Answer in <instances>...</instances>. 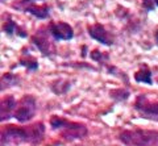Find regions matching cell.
Wrapping results in <instances>:
<instances>
[{
  "label": "cell",
  "mask_w": 158,
  "mask_h": 146,
  "mask_svg": "<svg viewBox=\"0 0 158 146\" xmlns=\"http://www.w3.org/2000/svg\"><path fill=\"white\" fill-rule=\"evenodd\" d=\"M153 74L152 71L148 69L146 66H144L142 69L138 70L135 74V80L138 83H146V84H153Z\"/></svg>",
  "instance_id": "4fadbf2b"
},
{
  "label": "cell",
  "mask_w": 158,
  "mask_h": 146,
  "mask_svg": "<svg viewBox=\"0 0 158 146\" xmlns=\"http://www.w3.org/2000/svg\"><path fill=\"white\" fill-rule=\"evenodd\" d=\"M2 2H4V0H2Z\"/></svg>",
  "instance_id": "7402d4cb"
},
{
  "label": "cell",
  "mask_w": 158,
  "mask_h": 146,
  "mask_svg": "<svg viewBox=\"0 0 158 146\" xmlns=\"http://www.w3.org/2000/svg\"><path fill=\"white\" fill-rule=\"evenodd\" d=\"M154 38H156V43L158 45V29L156 30V36H154Z\"/></svg>",
  "instance_id": "ffe728a7"
},
{
  "label": "cell",
  "mask_w": 158,
  "mask_h": 146,
  "mask_svg": "<svg viewBox=\"0 0 158 146\" xmlns=\"http://www.w3.org/2000/svg\"><path fill=\"white\" fill-rule=\"evenodd\" d=\"M20 83V78L15 74H11V72H6L3 74L2 76V91H4L6 88H9V87H13V86H19Z\"/></svg>",
  "instance_id": "5bb4252c"
},
{
  "label": "cell",
  "mask_w": 158,
  "mask_h": 146,
  "mask_svg": "<svg viewBox=\"0 0 158 146\" xmlns=\"http://www.w3.org/2000/svg\"><path fill=\"white\" fill-rule=\"evenodd\" d=\"M38 0H19L17 3L13 4V8L19 9L21 12H28L36 16L37 18H46L49 16V6L48 4H42V6H37Z\"/></svg>",
  "instance_id": "8992f818"
},
{
  "label": "cell",
  "mask_w": 158,
  "mask_h": 146,
  "mask_svg": "<svg viewBox=\"0 0 158 146\" xmlns=\"http://www.w3.org/2000/svg\"><path fill=\"white\" fill-rule=\"evenodd\" d=\"M90 57H91V59H94L95 62H99V63H103V65H107L108 59H110V55H108L107 53L99 51V50H96V49L90 53Z\"/></svg>",
  "instance_id": "e0dca14e"
},
{
  "label": "cell",
  "mask_w": 158,
  "mask_h": 146,
  "mask_svg": "<svg viewBox=\"0 0 158 146\" xmlns=\"http://www.w3.org/2000/svg\"><path fill=\"white\" fill-rule=\"evenodd\" d=\"M87 33L91 38L103 43V45H106V46L113 45L112 34L104 28V25H102V24H94V25H90L87 28Z\"/></svg>",
  "instance_id": "9c48e42d"
},
{
  "label": "cell",
  "mask_w": 158,
  "mask_h": 146,
  "mask_svg": "<svg viewBox=\"0 0 158 146\" xmlns=\"http://www.w3.org/2000/svg\"><path fill=\"white\" fill-rule=\"evenodd\" d=\"M133 107L142 117H158V101H149L146 95H138Z\"/></svg>",
  "instance_id": "52a82bcc"
},
{
  "label": "cell",
  "mask_w": 158,
  "mask_h": 146,
  "mask_svg": "<svg viewBox=\"0 0 158 146\" xmlns=\"http://www.w3.org/2000/svg\"><path fill=\"white\" fill-rule=\"evenodd\" d=\"M16 107H17V100L12 95L3 97L2 103H0V120H2V123L13 117Z\"/></svg>",
  "instance_id": "30bf717a"
},
{
  "label": "cell",
  "mask_w": 158,
  "mask_h": 146,
  "mask_svg": "<svg viewBox=\"0 0 158 146\" xmlns=\"http://www.w3.org/2000/svg\"><path fill=\"white\" fill-rule=\"evenodd\" d=\"M36 111H37L36 97L32 95H24L17 101V107L13 113V117L19 123H28V121H31L34 117Z\"/></svg>",
  "instance_id": "277c9868"
},
{
  "label": "cell",
  "mask_w": 158,
  "mask_h": 146,
  "mask_svg": "<svg viewBox=\"0 0 158 146\" xmlns=\"http://www.w3.org/2000/svg\"><path fill=\"white\" fill-rule=\"evenodd\" d=\"M49 123H50L53 130H58L62 137L69 141L81 140L83 137H86L88 133L86 125L74 123V121H69L66 119L61 117V116H52Z\"/></svg>",
  "instance_id": "7a4b0ae2"
},
{
  "label": "cell",
  "mask_w": 158,
  "mask_h": 146,
  "mask_svg": "<svg viewBox=\"0 0 158 146\" xmlns=\"http://www.w3.org/2000/svg\"><path fill=\"white\" fill-rule=\"evenodd\" d=\"M106 67H107V70H108V72H110V74H112V75H115V76H117V78H120V79H123V82H124L125 84L129 83L127 74H124L123 71H120V70L117 69V67H115V66H110V65H106Z\"/></svg>",
  "instance_id": "ac0fdd59"
},
{
  "label": "cell",
  "mask_w": 158,
  "mask_h": 146,
  "mask_svg": "<svg viewBox=\"0 0 158 146\" xmlns=\"http://www.w3.org/2000/svg\"><path fill=\"white\" fill-rule=\"evenodd\" d=\"M142 8L146 9V11H154L156 2L154 0H142Z\"/></svg>",
  "instance_id": "d6986e66"
},
{
  "label": "cell",
  "mask_w": 158,
  "mask_h": 146,
  "mask_svg": "<svg viewBox=\"0 0 158 146\" xmlns=\"http://www.w3.org/2000/svg\"><path fill=\"white\" fill-rule=\"evenodd\" d=\"M49 36H52L50 32H49V28H41L32 37V42L44 55L52 57L56 54V46H54V43L52 42Z\"/></svg>",
  "instance_id": "5b68a950"
},
{
  "label": "cell",
  "mask_w": 158,
  "mask_h": 146,
  "mask_svg": "<svg viewBox=\"0 0 158 146\" xmlns=\"http://www.w3.org/2000/svg\"><path fill=\"white\" fill-rule=\"evenodd\" d=\"M19 63L21 66H25L28 70H37L38 69V61L34 58L29 51H24L19 59Z\"/></svg>",
  "instance_id": "7c38bea8"
},
{
  "label": "cell",
  "mask_w": 158,
  "mask_h": 146,
  "mask_svg": "<svg viewBox=\"0 0 158 146\" xmlns=\"http://www.w3.org/2000/svg\"><path fill=\"white\" fill-rule=\"evenodd\" d=\"M118 140L127 146H158V132L146 129L124 130Z\"/></svg>",
  "instance_id": "3957f363"
},
{
  "label": "cell",
  "mask_w": 158,
  "mask_h": 146,
  "mask_svg": "<svg viewBox=\"0 0 158 146\" xmlns=\"http://www.w3.org/2000/svg\"><path fill=\"white\" fill-rule=\"evenodd\" d=\"M154 2H156V6L158 7V0H154Z\"/></svg>",
  "instance_id": "44dd1931"
},
{
  "label": "cell",
  "mask_w": 158,
  "mask_h": 146,
  "mask_svg": "<svg viewBox=\"0 0 158 146\" xmlns=\"http://www.w3.org/2000/svg\"><path fill=\"white\" fill-rule=\"evenodd\" d=\"M45 125L44 123H36L24 128L15 125H7L2 129V146H12L21 144L37 145L44 140Z\"/></svg>",
  "instance_id": "6da1fadb"
},
{
  "label": "cell",
  "mask_w": 158,
  "mask_h": 146,
  "mask_svg": "<svg viewBox=\"0 0 158 146\" xmlns=\"http://www.w3.org/2000/svg\"><path fill=\"white\" fill-rule=\"evenodd\" d=\"M70 82L69 80H63V79H58L56 82H53L52 86H50V88L52 91L54 92V94H57V95H62V94H66V92L70 90Z\"/></svg>",
  "instance_id": "9a60e30c"
},
{
  "label": "cell",
  "mask_w": 158,
  "mask_h": 146,
  "mask_svg": "<svg viewBox=\"0 0 158 146\" xmlns=\"http://www.w3.org/2000/svg\"><path fill=\"white\" fill-rule=\"evenodd\" d=\"M110 96L116 101H124V100H127L128 97H129V91L123 90V88L112 90V91H110Z\"/></svg>",
  "instance_id": "2e32d148"
},
{
  "label": "cell",
  "mask_w": 158,
  "mask_h": 146,
  "mask_svg": "<svg viewBox=\"0 0 158 146\" xmlns=\"http://www.w3.org/2000/svg\"><path fill=\"white\" fill-rule=\"evenodd\" d=\"M3 30H4V33H7V34H16L21 38L28 37V33L25 29H23L20 25H17L9 16H7V20L3 24Z\"/></svg>",
  "instance_id": "8fae6325"
},
{
  "label": "cell",
  "mask_w": 158,
  "mask_h": 146,
  "mask_svg": "<svg viewBox=\"0 0 158 146\" xmlns=\"http://www.w3.org/2000/svg\"><path fill=\"white\" fill-rule=\"evenodd\" d=\"M49 32L56 41H69L74 37L73 26L63 21H52L48 25Z\"/></svg>",
  "instance_id": "ba28073f"
}]
</instances>
